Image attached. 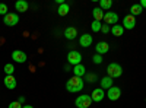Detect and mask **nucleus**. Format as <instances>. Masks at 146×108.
Segmentation results:
<instances>
[{
  "label": "nucleus",
  "mask_w": 146,
  "mask_h": 108,
  "mask_svg": "<svg viewBox=\"0 0 146 108\" xmlns=\"http://www.w3.org/2000/svg\"><path fill=\"white\" fill-rule=\"evenodd\" d=\"M7 13H9V12H7V6H6L5 3H0V15L6 16Z\"/></svg>",
  "instance_id": "nucleus-27"
},
{
  "label": "nucleus",
  "mask_w": 146,
  "mask_h": 108,
  "mask_svg": "<svg viewBox=\"0 0 146 108\" xmlns=\"http://www.w3.org/2000/svg\"><path fill=\"white\" fill-rule=\"evenodd\" d=\"M102 60H104V58H102V56H100V54H95V56L92 57V62H94L95 64H101Z\"/></svg>",
  "instance_id": "nucleus-26"
},
{
  "label": "nucleus",
  "mask_w": 146,
  "mask_h": 108,
  "mask_svg": "<svg viewBox=\"0 0 146 108\" xmlns=\"http://www.w3.org/2000/svg\"><path fill=\"white\" fill-rule=\"evenodd\" d=\"M111 6H113L111 0H101V2H100V7L102 10H110V7H111Z\"/></svg>",
  "instance_id": "nucleus-23"
},
{
  "label": "nucleus",
  "mask_w": 146,
  "mask_h": 108,
  "mask_svg": "<svg viewBox=\"0 0 146 108\" xmlns=\"http://www.w3.org/2000/svg\"><path fill=\"white\" fill-rule=\"evenodd\" d=\"M82 62V54L76 50H73V51H69L67 54V63L70 66H76V64H80Z\"/></svg>",
  "instance_id": "nucleus-4"
},
{
  "label": "nucleus",
  "mask_w": 146,
  "mask_h": 108,
  "mask_svg": "<svg viewBox=\"0 0 146 108\" xmlns=\"http://www.w3.org/2000/svg\"><path fill=\"white\" fill-rule=\"evenodd\" d=\"M83 85H85V82L82 78H78V76H73L70 78L67 82H66V89L72 93H75V92H80L83 89Z\"/></svg>",
  "instance_id": "nucleus-1"
},
{
  "label": "nucleus",
  "mask_w": 146,
  "mask_h": 108,
  "mask_svg": "<svg viewBox=\"0 0 146 108\" xmlns=\"http://www.w3.org/2000/svg\"><path fill=\"white\" fill-rule=\"evenodd\" d=\"M111 34L114 35V37H121V35L124 34L123 25H120V23H115V25H113V27H111Z\"/></svg>",
  "instance_id": "nucleus-16"
},
{
  "label": "nucleus",
  "mask_w": 146,
  "mask_h": 108,
  "mask_svg": "<svg viewBox=\"0 0 146 108\" xmlns=\"http://www.w3.org/2000/svg\"><path fill=\"white\" fill-rule=\"evenodd\" d=\"M113 86V79L111 78H108V76H105V78H102L101 79V89H110Z\"/></svg>",
  "instance_id": "nucleus-19"
},
{
  "label": "nucleus",
  "mask_w": 146,
  "mask_h": 108,
  "mask_svg": "<svg viewBox=\"0 0 146 108\" xmlns=\"http://www.w3.org/2000/svg\"><path fill=\"white\" fill-rule=\"evenodd\" d=\"M22 108H34V107H32V105H23Z\"/></svg>",
  "instance_id": "nucleus-33"
},
{
  "label": "nucleus",
  "mask_w": 146,
  "mask_h": 108,
  "mask_svg": "<svg viewBox=\"0 0 146 108\" xmlns=\"http://www.w3.org/2000/svg\"><path fill=\"white\" fill-rule=\"evenodd\" d=\"M23 105L22 104H19L18 101H13V102H10L9 104V108H22Z\"/></svg>",
  "instance_id": "nucleus-28"
},
{
  "label": "nucleus",
  "mask_w": 146,
  "mask_h": 108,
  "mask_svg": "<svg viewBox=\"0 0 146 108\" xmlns=\"http://www.w3.org/2000/svg\"><path fill=\"white\" fill-rule=\"evenodd\" d=\"M91 28H92L94 32H100L101 28H102V23H101L100 21H94V22H92V25H91Z\"/></svg>",
  "instance_id": "nucleus-24"
},
{
  "label": "nucleus",
  "mask_w": 146,
  "mask_h": 108,
  "mask_svg": "<svg viewBox=\"0 0 146 108\" xmlns=\"http://www.w3.org/2000/svg\"><path fill=\"white\" fill-rule=\"evenodd\" d=\"M64 37L67 40H75L78 37V29L76 28H73V27H69L64 29Z\"/></svg>",
  "instance_id": "nucleus-15"
},
{
  "label": "nucleus",
  "mask_w": 146,
  "mask_h": 108,
  "mask_svg": "<svg viewBox=\"0 0 146 108\" xmlns=\"http://www.w3.org/2000/svg\"><path fill=\"white\" fill-rule=\"evenodd\" d=\"M136 27V18L133 15H126L123 19V28L124 29H133Z\"/></svg>",
  "instance_id": "nucleus-8"
},
{
  "label": "nucleus",
  "mask_w": 146,
  "mask_h": 108,
  "mask_svg": "<svg viewBox=\"0 0 146 108\" xmlns=\"http://www.w3.org/2000/svg\"><path fill=\"white\" fill-rule=\"evenodd\" d=\"M3 83H5V86L7 89H15L16 88V79H15V76H6L3 79Z\"/></svg>",
  "instance_id": "nucleus-14"
},
{
  "label": "nucleus",
  "mask_w": 146,
  "mask_h": 108,
  "mask_svg": "<svg viewBox=\"0 0 146 108\" xmlns=\"http://www.w3.org/2000/svg\"><path fill=\"white\" fill-rule=\"evenodd\" d=\"M107 25H115V23L118 22V15L114 13V12H105V15H104V19H102Z\"/></svg>",
  "instance_id": "nucleus-6"
},
{
  "label": "nucleus",
  "mask_w": 146,
  "mask_h": 108,
  "mask_svg": "<svg viewBox=\"0 0 146 108\" xmlns=\"http://www.w3.org/2000/svg\"><path fill=\"white\" fill-rule=\"evenodd\" d=\"M28 7H29V5L25 2V0H18V2L15 3V9L18 12H27Z\"/></svg>",
  "instance_id": "nucleus-18"
},
{
  "label": "nucleus",
  "mask_w": 146,
  "mask_h": 108,
  "mask_svg": "<svg viewBox=\"0 0 146 108\" xmlns=\"http://www.w3.org/2000/svg\"><path fill=\"white\" fill-rule=\"evenodd\" d=\"M85 79H86V82L92 83V82L96 80V75H94V73H86V75H85Z\"/></svg>",
  "instance_id": "nucleus-25"
},
{
  "label": "nucleus",
  "mask_w": 146,
  "mask_h": 108,
  "mask_svg": "<svg viewBox=\"0 0 146 108\" xmlns=\"http://www.w3.org/2000/svg\"><path fill=\"white\" fill-rule=\"evenodd\" d=\"M104 97H105V92H104V89H101V88L94 89V91H92V95H91L92 102H100V101L104 99Z\"/></svg>",
  "instance_id": "nucleus-9"
},
{
  "label": "nucleus",
  "mask_w": 146,
  "mask_h": 108,
  "mask_svg": "<svg viewBox=\"0 0 146 108\" xmlns=\"http://www.w3.org/2000/svg\"><path fill=\"white\" fill-rule=\"evenodd\" d=\"M5 73H6V76H13V73H15V66L13 64H10V63H7L6 66H5Z\"/></svg>",
  "instance_id": "nucleus-22"
},
{
  "label": "nucleus",
  "mask_w": 146,
  "mask_h": 108,
  "mask_svg": "<svg viewBox=\"0 0 146 108\" xmlns=\"http://www.w3.org/2000/svg\"><path fill=\"white\" fill-rule=\"evenodd\" d=\"M12 58H13L16 63H25L27 62V54L21 50H15L12 53Z\"/></svg>",
  "instance_id": "nucleus-11"
},
{
  "label": "nucleus",
  "mask_w": 146,
  "mask_h": 108,
  "mask_svg": "<svg viewBox=\"0 0 146 108\" xmlns=\"http://www.w3.org/2000/svg\"><path fill=\"white\" fill-rule=\"evenodd\" d=\"M92 15H94V21H102L104 19V15H105V12L101 9V7H95L92 10Z\"/></svg>",
  "instance_id": "nucleus-17"
},
{
  "label": "nucleus",
  "mask_w": 146,
  "mask_h": 108,
  "mask_svg": "<svg viewBox=\"0 0 146 108\" xmlns=\"http://www.w3.org/2000/svg\"><path fill=\"white\" fill-rule=\"evenodd\" d=\"M3 22H5V25H7V27H15V25H18V22H19V16L16 13H7L3 18Z\"/></svg>",
  "instance_id": "nucleus-7"
},
{
  "label": "nucleus",
  "mask_w": 146,
  "mask_h": 108,
  "mask_svg": "<svg viewBox=\"0 0 146 108\" xmlns=\"http://www.w3.org/2000/svg\"><path fill=\"white\" fill-rule=\"evenodd\" d=\"M107 97H108V99L110 101H117L120 97H121V89L120 88H117V86H111L108 91H107Z\"/></svg>",
  "instance_id": "nucleus-5"
},
{
  "label": "nucleus",
  "mask_w": 146,
  "mask_h": 108,
  "mask_svg": "<svg viewBox=\"0 0 146 108\" xmlns=\"http://www.w3.org/2000/svg\"><path fill=\"white\" fill-rule=\"evenodd\" d=\"M107 75L111 79L120 78L121 75H123V67H121L118 63H110L108 67H107Z\"/></svg>",
  "instance_id": "nucleus-2"
},
{
  "label": "nucleus",
  "mask_w": 146,
  "mask_h": 108,
  "mask_svg": "<svg viewBox=\"0 0 146 108\" xmlns=\"http://www.w3.org/2000/svg\"><path fill=\"white\" fill-rule=\"evenodd\" d=\"M140 6H142V9H146V0H140V3H139Z\"/></svg>",
  "instance_id": "nucleus-30"
},
{
  "label": "nucleus",
  "mask_w": 146,
  "mask_h": 108,
  "mask_svg": "<svg viewBox=\"0 0 146 108\" xmlns=\"http://www.w3.org/2000/svg\"><path fill=\"white\" fill-rule=\"evenodd\" d=\"M92 41H94L92 35H89V34H83V35H80V38H79V44H80V47H83V48L91 47Z\"/></svg>",
  "instance_id": "nucleus-10"
},
{
  "label": "nucleus",
  "mask_w": 146,
  "mask_h": 108,
  "mask_svg": "<svg viewBox=\"0 0 146 108\" xmlns=\"http://www.w3.org/2000/svg\"><path fill=\"white\" fill-rule=\"evenodd\" d=\"M69 10H70L69 5H67V3H63V5H60V6H58V9H57V13H58L60 16H66V15L69 13Z\"/></svg>",
  "instance_id": "nucleus-20"
},
{
  "label": "nucleus",
  "mask_w": 146,
  "mask_h": 108,
  "mask_svg": "<svg viewBox=\"0 0 146 108\" xmlns=\"http://www.w3.org/2000/svg\"><path fill=\"white\" fill-rule=\"evenodd\" d=\"M101 32L104 34H108V32H111V28H110L107 23H102V28H101Z\"/></svg>",
  "instance_id": "nucleus-29"
},
{
  "label": "nucleus",
  "mask_w": 146,
  "mask_h": 108,
  "mask_svg": "<svg viewBox=\"0 0 146 108\" xmlns=\"http://www.w3.org/2000/svg\"><path fill=\"white\" fill-rule=\"evenodd\" d=\"M86 75V69H85L83 64H76L73 66V76H78V78H82Z\"/></svg>",
  "instance_id": "nucleus-13"
},
{
  "label": "nucleus",
  "mask_w": 146,
  "mask_h": 108,
  "mask_svg": "<svg viewBox=\"0 0 146 108\" xmlns=\"http://www.w3.org/2000/svg\"><path fill=\"white\" fill-rule=\"evenodd\" d=\"M130 12H131L130 15L136 16V15H140V13H142V12H143V9H142V6L137 3V5H131V7H130Z\"/></svg>",
  "instance_id": "nucleus-21"
},
{
  "label": "nucleus",
  "mask_w": 146,
  "mask_h": 108,
  "mask_svg": "<svg viewBox=\"0 0 146 108\" xmlns=\"http://www.w3.org/2000/svg\"><path fill=\"white\" fill-rule=\"evenodd\" d=\"M75 105L78 108H89L92 105V98L91 95H79L75 101Z\"/></svg>",
  "instance_id": "nucleus-3"
},
{
  "label": "nucleus",
  "mask_w": 146,
  "mask_h": 108,
  "mask_svg": "<svg viewBox=\"0 0 146 108\" xmlns=\"http://www.w3.org/2000/svg\"><path fill=\"white\" fill-rule=\"evenodd\" d=\"M18 102H19V104H25V98H23V97H19Z\"/></svg>",
  "instance_id": "nucleus-31"
},
{
  "label": "nucleus",
  "mask_w": 146,
  "mask_h": 108,
  "mask_svg": "<svg viewBox=\"0 0 146 108\" xmlns=\"http://www.w3.org/2000/svg\"><path fill=\"white\" fill-rule=\"evenodd\" d=\"M95 50H96V54L102 56V54L108 53V50H110V45H108V42H105V41H100V42H96Z\"/></svg>",
  "instance_id": "nucleus-12"
},
{
  "label": "nucleus",
  "mask_w": 146,
  "mask_h": 108,
  "mask_svg": "<svg viewBox=\"0 0 146 108\" xmlns=\"http://www.w3.org/2000/svg\"><path fill=\"white\" fill-rule=\"evenodd\" d=\"M64 70H66V72H70V64H66V66H64Z\"/></svg>",
  "instance_id": "nucleus-32"
}]
</instances>
